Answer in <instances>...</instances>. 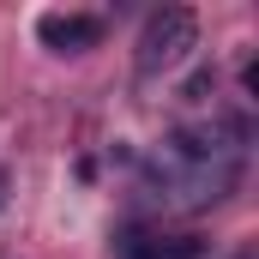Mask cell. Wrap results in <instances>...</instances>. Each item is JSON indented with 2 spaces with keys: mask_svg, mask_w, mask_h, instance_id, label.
I'll return each instance as SVG.
<instances>
[{
  "mask_svg": "<svg viewBox=\"0 0 259 259\" xmlns=\"http://www.w3.org/2000/svg\"><path fill=\"white\" fill-rule=\"evenodd\" d=\"M6 199H12V181H6V169H0V211H6Z\"/></svg>",
  "mask_w": 259,
  "mask_h": 259,
  "instance_id": "8992f818",
  "label": "cell"
},
{
  "mask_svg": "<svg viewBox=\"0 0 259 259\" xmlns=\"http://www.w3.org/2000/svg\"><path fill=\"white\" fill-rule=\"evenodd\" d=\"M36 36L55 49V55H84L103 42V18L97 12H42L36 18Z\"/></svg>",
  "mask_w": 259,
  "mask_h": 259,
  "instance_id": "3957f363",
  "label": "cell"
},
{
  "mask_svg": "<svg viewBox=\"0 0 259 259\" xmlns=\"http://www.w3.org/2000/svg\"><path fill=\"white\" fill-rule=\"evenodd\" d=\"M211 91H217V66H199L193 78H187V91H181V97H187V103H205Z\"/></svg>",
  "mask_w": 259,
  "mask_h": 259,
  "instance_id": "5b68a950",
  "label": "cell"
},
{
  "mask_svg": "<svg viewBox=\"0 0 259 259\" xmlns=\"http://www.w3.org/2000/svg\"><path fill=\"white\" fill-rule=\"evenodd\" d=\"M115 247L121 259H205L199 235H163V229H127Z\"/></svg>",
  "mask_w": 259,
  "mask_h": 259,
  "instance_id": "277c9868",
  "label": "cell"
},
{
  "mask_svg": "<svg viewBox=\"0 0 259 259\" xmlns=\"http://www.w3.org/2000/svg\"><path fill=\"white\" fill-rule=\"evenodd\" d=\"M253 127L241 115H211L193 127H175L145 163H139V199L163 217H193L211 211L241 187Z\"/></svg>",
  "mask_w": 259,
  "mask_h": 259,
  "instance_id": "6da1fadb",
  "label": "cell"
},
{
  "mask_svg": "<svg viewBox=\"0 0 259 259\" xmlns=\"http://www.w3.org/2000/svg\"><path fill=\"white\" fill-rule=\"evenodd\" d=\"M193 49H199V18L187 6H163V12H151L145 30H139L133 72H139V78H163V72H175V66L187 61Z\"/></svg>",
  "mask_w": 259,
  "mask_h": 259,
  "instance_id": "7a4b0ae2",
  "label": "cell"
}]
</instances>
